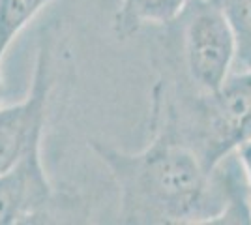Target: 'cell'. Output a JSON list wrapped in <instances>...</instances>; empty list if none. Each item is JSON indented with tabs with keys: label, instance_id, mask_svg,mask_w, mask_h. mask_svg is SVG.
<instances>
[{
	"label": "cell",
	"instance_id": "cell-1",
	"mask_svg": "<svg viewBox=\"0 0 251 225\" xmlns=\"http://www.w3.org/2000/svg\"><path fill=\"white\" fill-rule=\"evenodd\" d=\"M90 147L118 190V222L131 225L251 224V204L234 154L208 171L195 152L161 131L137 152L101 141Z\"/></svg>",
	"mask_w": 251,
	"mask_h": 225
},
{
	"label": "cell",
	"instance_id": "cell-2",
	"mask_svg": "<svg viewBox=\"0 0 251 225\" xmlns=\"http://www.w3.org/2000/svg\"><path fill=\"white\" fill-rule=\"evenodd\" d=\"M161 64L152 88L150 131L184 143L214 171L251 141V70L229 75L212 92H197L171 62L161 58Z\"/></svg>",
	"mask_w": 251,
	"mask_h": 225
},
{
	"label": "cell",
	"instance_id": "cell-3",
	"mask_svg": "<svg viewBox=\"0 0 251 225\" xmlns=\"http://www.w3.org/2000/svg\"><path fill=\"white\" fill-rule=\"evenodd\" d=\"M167 26L161 58L197 92L220 88L234 66V36L214 0H189Z\"/></svg>",
	"mask_w": 251,
	"mask_h": 225
},
{
	"label": "cell",
	"instance_id": "cell-4",
	"mask_svg": "<svg viewBox=\"0 0 251 225\" xmlns=\"http://www.w3.org/2000/svg\"><path fill=\"white\" fill-rule=\"evenodd\" d=\"M54 30L56 26L49 25L40 36L28 96L19 103L0 107V175L21 160L32 143L43 139L47 107L56 81L54 47L58 36Z\"/></svg>",
	"mask_w": 251,
	"mask_h": 225
},
{
	"label": "cell",
	"instance_id": "cell-5",
	"mask_svg": "<svg viewBox=\"0 0 251 225\" xmlns=\"http://www.w3.org/2000/svg\"><path fill=\"white\" fill-rule=\"evenodd\" d=\"M42 141L32 143L21 160L0 175V225L49 222L60 206V193L43 167Z\"/></svg>",
	"mask_w": 251,
	"mask_h": 225
},
{
	"label": "cell",
	"instance_id": "cell-6",
	"mask_svg": "<svg viewBox=\"0 0 251 225\" xmlns=\"http://www.w3.org/2000/svg\"><path fill=\"white\" fill-rule=\"evenodd\" d=\"M189 0H120L111 28L120 42L129 40L147 25H169Z\"/></svg>",
	"mask_w": 251,
	"mask_h": 225
},
{
	"label": "cell",
	"instance_id": "cell-7",
	"mask_svg": "<svg viewBox=\"0 0 251 225\" xmlns=\"http://www.w3.org/2000/svg\"><path fill=\"white\" fill-rule=\"evenodd\" d=\"M229 23L236 54L234 68L238 72L251 70V0H214Z\"/></svg>",
	"mask_w": 251,
	"mask_h": 225
},
{
	"label": "cell",
	"instance_id": "cell-8",
	"mask_svg": "<svg viewBox=\"0 0 251 225\" xmlns=\"http://www.w3.org/2000/svg\"><path fill=\"white\" fill-rule=\"evenodd\" d=\"M51 2L56 0H0V62L23 28Z\"/></svg>",
	"mask_w": 251,
	"mask_h": 225
},
{
	"label": "cell",
	"instance_id": "cell-9",
	"mask_svg": "<svg viewBox=\"0 0 251 225\" xmlns=\"http://www.w3.org/2000/svg\"><path fill=\"white\" fill-rule=\"evenodd\" d=\"M236 156L240 160L242 171H244V176H246L248 193H250V204H251V141L244 143L240 149L236 150Z\"/></svg>",
	"mask_w": 251,
	"mask_h": 225
},
{
	"label": "cell",
	"instance_id": "cell-10",
	"mask_svg": "<svg viewBox=\"0 0 251 225\" xmlns=\"http://www.w3.org/2000/svg\"><path fill=\"white\" fill-rule=\"evenodd\" d=\"M0 107H4V81H2V72H0Z\"/></svg>",
	"mask_w": 251,
	"mask_h": 225
}]
</instances>
